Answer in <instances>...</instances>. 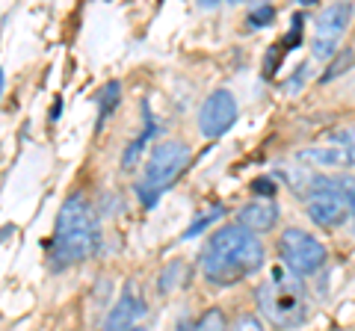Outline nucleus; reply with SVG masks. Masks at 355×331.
Wrapping results in <instances>:
<instances>
[{"label": "nucleus", "instance_id": "1", "mask_svg": "<svg viewBox=\"0 0 355 331\" xmlns=\"http://www.w3.org/2000/svg\"><path fill=\"white\" fill-rule=\"evenodd\" d=\"M261 267H263V246H261V240L243 225L219 228L216 234L207 240V246L202 251L205 278L219 287L249 278V275H254Z\"/></svg>", "mask_w": 355, "mask_h": 331}, {"label": "nucleus", "instance_id": "2", "mask_svg": "<svg viewBox=\"0 0 355 331\" xmlns=\"http://www.w3.org/2000/svg\"><path fill=\"white\" fill-rule=\"evenodd\" d=\"M98 240H101V234H98V219L92 204L80 193L69 195L60 207L57 228H53V260L60 267L83 260L98 249Z\"/></svg>", "mask_w": 355, "mask_h": 331}, {"label": "nucleus", "instance_id": "3", "mask_svg": "<svg viewBox=\"0 0 355 331\" xmlns=\"http://www.w3.org/2000/svg\"><path fill=\"white\" fill-rule=\"evenodd\" d=\"M258 307L272 325L279 328H296L308 314L305 287L291 269H275L270 281H263L254 293Z\"/></svg>", "mask_w": 355, "mask_h": 331}, {"label": "nucleus", "instance_id": "4", "mask_svg": "<svg viewBox=\"0 0 355 331\" xmlns=\"http://www.w3.org/2000/svg\"><path fill=\"white\" fill-rule=\"evenodd\" d=\"M187 163H190V145L187 142H160V145H154L151 157H148V169H146V181L137 186V195L139 202L151 207L157 204L160 198V190H166L178 175L187 169Z\"/></svg>", "mask_w": 355, "mask_h": 331}, {"label": "nucleus", "instance_id": "5", "mask_svg": "<svg viewBox=\"0 0 355 331\" xmlns=\"http://www.w3.org/2000/svg\"><path fill=\"white\" fill-rule=\"evenodd\" d=\"M305 211L320 228H338L349 219V204L331 178H314L305 190Z\"/></svg>", "mask_w": 355, "mask_h": 331}, {"label": "nucleus", "instance_id": "6", "mask_svg": "<svg viewBox=\"0 0 355 331\" xmlns=\"http://www.w3.org/2000/svg\"><path fill=\"white\" fill-rule=\"evenodd\" d=\"M279 251L293 275H311L326 263V246L302 228H287L279 240Z\"/></svg>", "mask_w": 355, "mask_h": 331}, {"label": "nucleus", "instance_id": "7", "mask_svg": "<svg viewBox=\"0 0 355 331\" xmlns=\"http://www.w3.org/2000/svg\"><path fill=\"white\" fill-rule=\"evenodd\" d=\"M352 18V3H331L317 18V39H314V57L329 60L338 51L340 36L347 33Z\"/></svg>", "mask_w": 355, "mask_h": 331}, {"label": "nucleus", "instance_id": "8", "mask_svg": "<svg viewBox=\"0 0 355 331\" xmlns=\"http://www.w3.org/2000/svg\"><path fill=\"white\" fill-rule=\"evenodd\" d=\"M237 121V101L228 89H216L198 109V130L207 139L222 136Z\"/></svg>", "mask_w": 355, "mask_h": 331}, {"label": "nucleus", "instance_id": "9", "mask_svg": "<svg viewBox=\"0 0 355 331\" xmlns=\"http://www.w3.org/2000/svg\"><path fill=\"white\" fill-rule=\"evenodd\" d=\"M296 160L311 169H349L355 166V145H308Z\"/></svg>", "mask_w": 355, "mask_h": 331}, {"label": "nucleus", "instance_id": "10", "mask_svg": "<svg viewBox=\"0 0 355 331\" xmlns=\"http://www.w3.org/2000/svg\"><path fill=\"white\" fill-rule=\"evenodd\" d=\"M142 314H146V302H142L133 290H125L121 293V299L116 302V307L110 311L107 323H104V331H130V328H137Z\"/></svg>", "mask_w": 355, "mask_h": 331}, {"label": "nucleus", "instance_id": "11", "mask_svg": "<svg viewBox=\"0 0 355 331\" xmlns=\"http://www.w3.org/2000/svg\"><path fill=\"white\" fill-rule=\"evenodd\" d=\"M275 222H279V207H275V202H252L240 211V225L252 231V234L270 231Z\"/></svg>", "mask_w": 355, "mask_h": 331}, {"label": "nucleus", "instance_id": "12", "mask_svg": "<svg viewBox=\"0 0 355 331\" xmlns=\"http://www.w3.org/2000/svg\"><path fill=\"white\" fill-rule=\"evenodd\" d=\"M142 113H146V130H142V134H139V136L133 139L130 145L125 148V154H121V169H128V172L139 163L142 148H146V145H148V139H151L154 134H157V125H154V118L148 116V104H142Z\"/></svg>", "mask_w": 355, "mask_h": 331}, {"label": "nucleus", "instance_id": "13", "mask_svg": "<svg viewBox=\"0 0 355 331\" xmlns=\"http://www.w3.org/2000/svg\"><path fill=\"white\" fill-rule=\"evenodd\" d=\"M178 328L181 331H225V314H222L219 307H210V311H205L198 319H193V323H181Z\"/></svg>", "mask_w": 355, "mask_h": 331}, {"label": "nucleus", "instance_id": "14", "mask_svg": "<svg viewBox=\"0 0 355 331\" xmlns=\"http://www.w3.org/2000/svg\"><path fill=\"white\" fill-rule=\"evenodd\" d=\"M119 98H121V86H119V80H110L104 89H101V98H98V104H101V109H98V125H95V130H101L104 127V121L110 118V113L119 107Z\"/></svg>", "mask_w": 355, "mask_h": 331}, {"label": "nucleus", "instance_id": "15", "mask_svg": "<svg viewBox=\"0 0 355 331\" xmlns=\"http://www.w3.org/2000/svg\"><path fill=\"white\" fill-rule=\"evenodd\" d=\"M184 263H169V267H166V272L160 275V293H169V290H175L178 284L184 281Z\"/></svg>", "mask_w": 355, "mask_h": 331}, {"label": "nucleus", "instance_id": "16", "mask_svg": "<svg viewBox=\"0 0 355 331\" xmlns=\"http://www.w3.org/2000/svg\"><path fill=\"white\" fill-rule=\"evenodd\" d=\"M222 213H225V207H222V204H216V207H214V211H207L205 216H198V219H196V222H193L190 228H187V234H184V240H190V237H196V234H198V231H205V228H207L210 222H216V219H219Z\"/></svg>", "mask_w": 355, "mask_h": 331}, {"label": "nucleus", "instance_id": "17", "mask_svg": "<svg viewBox=\"0 0 355 331\" xmlns=\"http://www.w3.org/2000/svg\"><path fill=\"white\" fill-rule=\"evenodd\" d=\"M331 184H335L340 190V195L347 198L349 216H355V178H349V175H338V178H331Z\"/></svg>", "mask_w": 355, "mask_h": 331}, {"label": "nucleus", "instance_id": "18", "mask_svg": "<svg viewBox=\"0 0 355 331\" xmlns=\"http://www.w3.org/2000/svg\"><path fill=\"white\" fill-rule=\"evenodd\" d=\"M272 18H275V9H272L270 3H263V6H254V9H252L246 24H249L252 30H258V27H263V24H270Z\"/></svg>", "mask_w": 355, "mask_h": 331}, {"label": "nucleus", "instance_id": "19", "mask_svg": "<svg viewBox=\"0 0 355 331\" xmlns=\"http://www.w3.org/2000/svg\"><path fill=\"white\" fill-rule=\"evenodd\" d=\"M231 331H263V325H261V319H258V316L243 314V316H237V323L231 325Z\"/></svg>", "mask_w": 355, "mask_h": 331}, {"label": "nucleus", "instance_id": "20", "mask_svg": "<svg viewBox=\"0 0 355 331\" xmlns=\"http://www.w3.org/2000/svg\"><path fill=\"white\" fill-rule=\"evenodd\" d=\"M252 190L258 195H263V198H272L275 195V184L270 178H258V181H252Z\"/></svg>", "mask_w": 355, "mask_h": 331}, {"label": "nucleus", "instance_id": "21", "mask_svg": "<svg viewBox=\"0 0 355 331\" xmlns=\"http://www.w3.org/2000/svg\"><path fill=\"white\" fill-rule=\"evenodd\" d=\"M352 139H355V130H352ZM352 145H355V142H352Z\"/></svg>", "mask_w": 355, "mask_h": 331}, {"label": "nucleus", "instance_id": "22", "mask_svg": "<svg viewBox=\"0 0 355 331\" xmlns=\"http://www.w3.org/2000/svg\"><path fill=\"white\" fill-rule=\"evenodd\" d=\"M130 331H142V328H130Z\"/></svg>", "mask_w": 355, "mask_h": 331}]
</instances>
